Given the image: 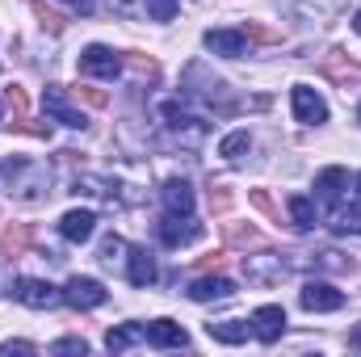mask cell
<instances>
[{"label": "cell", "instance_id": "5bb4252c", "mask_svg": "<svg viewBox=\"0 0 361 357\" xmlns=\"http://www.w3.org/2000/svg\"><path fill=\"white\" fill-rule=\"evenodd\" d=\"M281 328H286V311H281L277 303L261 307V311L252 315V337H257V341H265V345H273V341L281 337Z\"/></svg>", "mask_w": 361, "mask_h": 357}, {"label": "cell", "instance_id": "3957f363", "mask_svg": "<svg viewBox=\"0 0 361 357\" xmlns=\"http://www.w3.org/2000/svg\"><path fill=\"white\" fill-rule=\"evenodd\" d=\"M13 298L34 307V311H51V307L63 303V290H55L51 282H38V277H17L13 282Z\"/></svg>", "mask_w": 361, "mask_h": 357}, {"label": "cell", "instance_id": "ffe728a7", "mask_svg": "<svg viewBox=\"0 0 361 357\" xmlns=\"http://www.w3.org/2000/svg\"><path fill=\"white\" fill-rule=\"evenodd\" d=\"M139 341H147V332H143L139 324H122V328H109V337H105V345H109L114 353H122V349H130V345H139Z\"/></svg>", "mask_w": 361, "mask_h": 357}, {"label": "cell", "instance_id": "ba28073f", "mask_svg": "<svg viewBox=\"0 0 361 357\" xmlns=\"http://www.w3.org/2000/svg\"><path fill=\"white\" fill-rule=\"evenodd\" d=\"M298 303H302V311H341L345 307V294L332 282H307L298 290Z\"/></svg>", "mask_w": 361, "mask_h": 357}, {"label": "cell", "instance_id": "d6986e66", "mask_svg": "<svg viewBox=\"0 0 361 357\" xmlns=\"http://www.w3.org/2000/svg\"><path fill=\"white\" fill-rule=\"evenodd\" d=\"M290 219H294V227L311 231V227L319 223V210H315V202H311L307 193H294V198H290Z\"/></svg>", "mask_w": 361, "mask_h": 357}, {"label": "cell", "instance_id": "277c9868", "mask_svg": "<svg viewBox=\"0 0 361 357\" xmlns=\"http://www.w3.org/2000/svg\"><path fill=\"white\" fill-rule=\"evenodd\" d=\"M156 231H160V244H169V248H185V244H197L206 227L193 223V214H164Z\"/></svg>", "mask_w": 361, "mask_h": 357}, {"label": "cell", "instance_id": "f1b7e54d", "mask_svg": "<svg viewBox=\"0 0 361 357\" xmlns=\"http://www.w3.org/2000/svg\"><path fill=\"white\" fill-rule=\"evenodd\" d=\"M126 63H130V72H135V76H147V80H156V63H152V59H143V55H130ZM126 63H122V68H126Z\"/></svg>", "mask_w": 361, "mask_h": 357}, {"label": "cell", "instance_id": "f35d334b", "mask_svg": "<svg viewBox=\"0 0 361 357\" xmlns=\"http://www.w3.org/2000/svg\"><path fill=\"white\" fill-rule=\"evenodd\" d=\"M0 109H4V105H0Z\"/></svg>", "mask_w": 361, "mask_h": 357}, {"label": "cell", "instance_id": "cb8c5ba5", "mask_svg": "<svg viewBox=\"0 0 361 357\" xmlns=\"http://www.w3.org/2000/svg\"><path fill=\"white\" fill-rule=\"evenodd\" d=\"M122 253H126V244H122L118 236H105V240H101V253H97V261H101V265H118V261H126Z\"/></svg>", "mask_w": 361, "mask_h": 357}, {"label": "cell", "instance_id": "7a4b0ae2", "mask_svg": "<svg viewBox=\"0 0 361 357\" xmlns=\"http://www.w3.org/2000/svg\"><path fill=\"white\" fill-rule=\"evenodd\" d=\"M160 118H164V126L177 135L185 147H197V143L206 139V122H202L197 114H189L180 101H160Z\"/></svg>", "mask_w": 361, "mask_h": 357}, {"label": "cell", "instance_id": "d590c367", "mask_svg": "<svg viewBox=\"0 0 361 357\" xmlns=\"http://www.w3.org/2000/svg\"><path fill=\"white\" fill-rule=\"evenodd\" d=\"M353 30H357V34H361V8H357V17H353Z\"/></svg>", "mask_w": 361, "mask_h": 357}, {"label": "cell", "instance_id": "52a82bcc", "mask_svg": "<svg viewBox=\"0 0 361 357\" xmlns=\"http://www.w3.org/2000/svg\"><path fill=\"white\" fill-rule=\"evenodd\" d=\"M80 72H85V76H101V80H118V76H122V59H118L109 47L92 42V47L80 51Z\"/></svg>", "mask_w": 361, "mask_h": 357}, {"label": "cell", "instance_id": "9a60e30c", "mask_svg": "<svg viewBox=\"0 0 361 357\" xmlns=\"http://www.w3.org/2000/svg\"><path fill=\"white\" fill-rule=\"evenodd\" d=\"M160 198H164V210L169 214H193V185L189 181H164V189H160Z\"/></svg>", "mask_w": 361, "mask_h": 357}, {"label": "cell", "instance_id": "e575fe53", "mask_svg": "<svg viewBox=\"0 0 361 357\" xmlns=\"http://www.w3.org/2000/svg\"><path fill=\"white\" fill-rule=\"evenodd\" d=\"M353 349H361V324L353 328Z\"/></svg>", "mask_w": 361, "mask_h": 357}, {"label": "cell", "instance_id": "6da1fadb", "mask_svg": "<svg viewBox=\"0 0 361 357\" xmlns=\"http://www.w3.org/2000/svg\"><path fill=\"white\" fill-rule=\"evenodd\" d=\"M4 177H8V193L13 198H21V202H42L51 189V173L42 169V164H34V160H8L4 164Z\"/></svg>", "mask_w": 361, "mask_h": 357}, {"label": "cell", "instance_id": "484cf974", "mask_svg": "<svg viewBox=\"0 0 361 357\" xmlns=\"http://www.w3.org/2000/svg\"><path fill=\"white\" fill-rule=\"evenodd\" d=\"M223 231H227V240H231V244H261V236H257L252 227H240V223H227Z\"/></svg>", "mask_w": 361, "mask_h": 357}, {"label": "cell", "instance_id": "44dd1931", "mask_svg": "<svg viewBox=\"0 0 361 357\" xmlns=\"http://www.w3.org/2000/svg\"><path fill=\"white\" fill-rule=\"evenodd\" d=\"M332 231H341V236H361V206H336V210H332Z\"/></svg>", "mask_w": 361, "mask_h": 357}, {"label": "cell", "instance_id": "83f0119b", "mask_svg": "<svg viewBox=\"0 0 361 357\" xmlns=\"http://www.w3.org/2000/svg\"><path fill=\"white\" fill-rule=\"evenodd\" d=\"M34 13H38V17H42V25H47V30H51V34H63V25H68V21H63V17H59V13H51V8H47V4H42V0H38V4H34Z\"/></svg>", "mask_w": 361, "mask_h": 357}, {"label": "cell", "instance_id": "e0dca14e", "mask_svg": "<svg viewBox=\"0 0 361 357\" xmlns=\"http://www.w3.org/2000/svg\"><path fill=\"white\" fill-rule=\"evenodd\" d=\"M126 277H130V286H152L156 282V261H152L147 248H130L126 253Z\"/></svg>", "mask_w": 361, "mask_h": 357}, {"label": "cell", "instance_id": "d6a6232c", "mask_svg": "<svg viewBox=\"0 0 361 357\" xmlns=\"http://www.w3.org/2000/svg\"><path fill=\"white\" fill-rule=\"evenodd\" d=\"M8 353H34V345H25V341H8V345H0V357Z\"/></svg>", "mask_w": 361, "mask_h": 357}, {"label": "cell", "instance_id": "8fae6325", "mask_svg": "<svg viewBox=\"0 0 361 357\" xmlns=\"http://www.w3.org/2000/svg\"><path fill=\"white\" fill-rule=\"evenodd\" d=\"M143 332H147V345H156V349H185L189 345V332L173 320H152Z\"/></svg>", "mask_w": 361, "mask_h": 357}, {"label": "cell", "instance_id": "4316f807", "mask_svg": "<svg viewBox=\"0 0 361 357\" xmlns=\"http://www.w3.org/2000/svg\"><path fill=\"white\" fill-rule=\"evenodd\" d=\"M72 92H76V101H85V105H92V109H105V105H109V92L89 89V85H85V89H72Z\"/></svg>", "mask_w": 361, "mask_h": 357}, {"label": "cell", "instance_id": "ac0fdd59", "mask_svg": "<svg viewBox=\"0 0 361 357\" xmlns=\"http://www.w3.org/2000/svg\"><path fill=\"white\" fill-rule=\"evenodd\" d=\"M345 185H349V173H345V169H324V173L315 177V198H319V202H341Z\"/></svg>", "mask_w": 361, "mask_h": 357}, {"label": "cell", "instance_id": "5b68a950", "mask_svg": "<svg viewBox=\"0 0 361 357\" xmlns=\"http://www.w3.org/2000/svg\"><path fill=\"white\" fill-rule=\"evenodd\" d=\"M42 109H47V118H55V122H63V126H72V131L89 126V118L68 101V89H59V85H47V92H42Z\"/></svg>", "mask_w": 361, "mask_h": 357}, {"label": "cell", "instance_id": "2e32d148", "mask_svg": "<svg viewBox=\"0 0 361 357\" xmlns=\"http://www.w3.org/2000/svg\"><path fill=\"white\" fill-rule=\"evenodd\" d=\"M206 332H210V341H219V345H244V341L252 337V324H248V320H219V324H206Z\"/></svg>", "mask_w": 361, "mask_h": 357}, {"label": "cell", "instance_id": "4fadbf2b", "mask_svg": "<svg viewBox=\"0 0 361 357\" xmlns=\"http://www.w3.org/2000/svg\"><path fill=\"white\" fill-rule=\"evenodd\" d=\"M92 231H97V214H92V210H68V214L59 219V236L72 240V244L92 240Z\"/></svg>", "mask_w": 361, "mask_h": 357}, {"label": "cell", "instance_id": "9c48e42d", "mask_svg": "<svg viewBox=\"0 0 361 357\" xmlns=\"http://www.w3.org/2000/svg\"><path fill=\"white\" fill-rule=\"evenodd\" d=\"M63 303L76 307V311H92V307L105 303V286H101L97 277H72V282L63 286Z\"/></svg>", "mask_w": 361, "mask_h": 357}, {"label": "cell", "instance_id": "4dcf8cb0", "mask_svg": "<svg viewBox=\"0 0 361 357\" xmlns=\"http://www.w3.org/2000/svg\"><path fill=\"white\" fill-rule=\"evenodd\" d=\"M252 206L265 210V214H277V206H273V198L265 193V189H252Z\"/></svg>", "mask_w": 361, "mask_h": 357}, {"label": "cell", "instance_id": "8992f818", "mask_svg": "<svg viewBox=\"0 0 361 357\" xmlns=\"http://www.w3.org/2000/svg\"><path fill=\"white\" fill-rule=\"evenodd\" d=\"M290 101H294V118H298L302 126L328 122V101L311 89V85H294V89H290Z\"/></svg>", "mask_w": 361, "mask_h": 357}, {"label": "cell", "instance_id": "d4e9b609", "mask_svg": "<svg viewBox=\"0 0 361 357\" xmlns=\"http://www.w3.org/2000/svg\"><path fill=\"white\" fill-rule=\"evenodd\" d=\"M143 4H147V13H152L156 21H173L177 8H180V0H143Z\"/></svg>", "mask_w": 361, "mask_h": 357}, {"label": "cell", "instance_id": "836d02e7", "mask_svg": "<svg viewBox=\"0 0 361 357\" xmlns=\"http://www.w3.org/2000/svg\"><path fill=\"white\" fill-rule=\"evenodd\" d=\"M63 4H68L72 13H80V17H92V8H97L92 0H63Z\"/></svg>", "mask_w": 361, "mask_h": 357}, {"label": "cell", "instance_id": "30bf717a", "mask_svg": "<svg viewBox=\"0 0 361 357\" xmlns=\"http://www.w3.org/2000/svg\"><path fill=\"white\" fill-rule=\"evenodd\" d=\"M206 47L214 55H227V59H240L248 51V30H206Z\"/></svg>", "mask_w": 361, "mask_h": 357}, {"label": "cell", "instance_id": "74e56055", "mask_svg": "<svg viewBox=\"0 0 361 357\" xmlns=\"http://www.w3.org/2000/svg\"><path fill=\"white\" fill-rule=\"evenodd\" d=\"M357 189H361V177H357Z\"/></svg>", "mask_w": 361, "mask_h": 357}, {"label": "cell", "instance_id": "1f68e13d", "mask_svg": "<svg viewBox=\"0 0 361 357\" xmlns=\"http://www.w3.org/2000/svg\"><path fill=\"white\" fill-rule=\"evenodd\" d=\"M210 206H214V210H227V206H231V193H227L223 185H219V189H210Z\"/></svg>", "mask_w": 361, "mask_h": 357}, {"label": "cell", "instance_id": "603a6c76", "mask_svg": "<svg viewBox=\"0 0 361 357\" xmlns=\"http://www.w3.org/2000/svg\"><path fill=\"white\" fill-rule=\"evenodd\" d=\"M248 147H252V135H248V131H231V135L219 143V156H223V160H240Z\"/></svg>", "mask_w": 361, "mask_h": 357}, {"label": "cell", "instance_id": "f546056e", "mask_svg": "<svg viewBox=\"0 0 361 357\" xmlns=\"http://www.w3.org/2000/svg\"><path fill=\"white\" fill-rule=\"evenodd\" d=\"M51 353H89V345H85L80 337H68V341H55Z\"/></svg>", "mask_w": 361, "mask_h": 357}, {"label": "cell", "instance_id": "7c38bea8", "mask_svg": "<svg viewBox=\"0 0 361 357\" xmlns=\"http://www.w3.org/2000/svg\"><path fill=\"white\" fill-rule=\"evenodd\" d=\"M231 294H235L231 277H197V282H189V298L193 303H223Z\"/></svg>", "mask_w": 361, "mask_h": 357}, {"label": "cell", "instance_id": "7402d4cb", "mask_svg": "<svg viewBox=\"0 0 361 357\" xmlns=\"http://www.w3.org/2000/svg\"><path fill=\"white\" fill-rule=\"evenodd\" d=\"M30 240H34V231H30L25 223H17V227H8V231L0 236V248H4L8 257H21V253L30 248Z\"/></svg>", "mask_w": 361, "mask_h": 357}, {"label": "cell", "instance_id": "8d00e7d4", "mask_svg": "<svg viewBox=\"0 0 361 357\" xmlns=\"http://www.w3.org/2000/svg\"><path fill=\"white\" fill-rule=\"evenodd\" d=\"M0 286H4V265H0Z\"/></svg>", "mask_w": 361, "mask_h": 357}]
</instances>
